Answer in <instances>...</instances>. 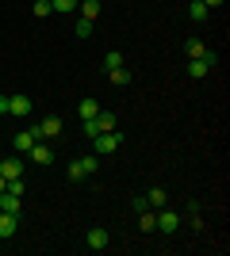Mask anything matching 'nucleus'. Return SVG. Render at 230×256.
Returning a JSON list of instances; mask_svg holds the SVG:
<instances>
[{
    "mask_svg": "<svg viewBox=\"0 0 230 256\" xmlns=\"http://www.w3.org/2000/svg\"><path fill=\"white\" fill-rule=\"evenodd\" d=\"M119 126V118L111 115V111H96L92 118H85V134L88 138H96V134H108V130Z\"/></svg>",
    "mask_w": 230,
    "mask_h": 256,
    "instance_id": "obj_1",
    "label": "nucleus"
},
{
    "mask_svg": "<svg viewBox=\"0 0 230 256\" xmlns=\"http://www.w3.org/2000/svg\"><path fill=\"white\" fill-rule=\"evenodd\" d=\"M31 134L39 142H50V138H58V134H62V118L58 115H46L43 122H31Z\"/></svg>",
    "mask_w": 230,
    "mask_h": 256,
    "instance_id": "obj_2",
    "label": "nucleus"
},
{
    "mask_svg": "<svg viewBox=\"0 0 230 256\" xmlns=\"http://www.w3.org/2000/svg\"><path fill=\"white\" fill-rule=\"evenodd\" d=\"M27 160L39 164V168H50V164H54V150H50L46 142H35L31 150H27Z\"/></svg>",
    "mask_w": 230,
    "mask_h": 256,
    "instance_id": "obj_3",
    "label": "nucleus"
},
{
    "mask_svg": "<svg viewBox=\"0 0 230 256\" xmlns=\"http://www.w3.org/2000/svg\"><path fill=\"white\" fill-rule=\"evenodd\" d=\"M180 222H184V214H176V210H157V230H161L165 237H173L176 230H180Z\"/></svg>",
    "mask_w": 230,
    "mask_h": 256,
    "instance_id": "obj_4",
    "label": "nucleus"
},
{
    "mask_svg": "<svg viewBox=\"0 0 230 256\" xmlns=\"http://www.w3.org/2000/svg\"><path fill=\"white\" fill-rule=\"evenodd\" d=\"M119 146H123L119 130H108V134H96V138H92V150H96V153H115Z\"/></svg>",
    "mask_w": 230,
    "mask_h": 256,
    "instance_id": "obj_5",
    "label": "nucleus"
},
{
    "mask_svg": "<svg viewBox=\"0 0 230 256\" xmlns=\"http://www.w3.org/2000/svg\"><path fill=\"white\" fill-rule=\"evenodd\" d=\"M31 96H23V92H20V96H8V115L12 118H27V115H31Z\"/></svg>",
    "mask_w": 230,
    "mask_h": 256,
    "instance_id": "obj_6",
    "label": "nucleus"
},
{
    "mask_svg": "<svg viewBox=\"0 0 230 256\" xmlns=\"http://www.w3.org/2000/svg\"><path fill=\"white\" fill-rule=\"evenodd\" d=\"M85 245L92 248V252H104V248H108V230H100V226H92V230L85 234Z\"/></svg>",
    "mask_w": 230,
    "mask_h": 256,
    "instance_id": "obj_7",
    "label": "nucleus"
},
{
    "mask_svg": "<svg viewBox=\"0 0 230 256\" xmlns=\"http://www.w3.org/2000/svg\"><path fill=\"white\" fill-rule=\"evenodd\" d=\"M0 176H4V180H20L23 176V160L20 157H4L0 160Z\"/></svg>",
    "mask_w": 230,
    "mask_h": 256,
    "instance_id": "obj_8",
    "label": "nucleus"
},
{
    "mask_svg": "<svg viewBox=\"0 0 230 256\" xmlns=\"http://www.w3.org/2000/svg\"><path fill=\"white\" fill-rule=\"evenodd\" d=\"M16 230H20V214H4L0 210V241L16 237Z\"/></svg>",
    "mask_w": 230,
    "mask_h": 256,
    "instance_id": "obj_9",
    "label": "nucleus"
},
{
    "mask_svg": "<svg viewBox=\"0 0 230 256\" xmlns=\"http://www.w3.org/2000/svg\"><path fill=\"white\" fill-rule=\"evenodd\" d=\"M35 142H39V138H35V134H31V126H27V130H20V134L12 138V150H16V153H27V150L35 146Z\"/></svg>",
    "mask_w": 230,
    "mask_h": 256,
    "instance_id": "obj_10",
    "label": "nucleus"
},
{
    "mask_svg": "<svg viewBox=\"0 0 230 256\" xmlns=\"http://www.w3.org/2000/svg\"><path fill=\"white\" fill-rule=\"evenodd\" d=\"M0 210H4V214H20L23 199H20V195H12V192H0Z\"/></svg>",
    "mask_w": 230,
    "mask_h": 256,
    "instance_id": "obj_11",
    "label": "nucleus"
},
{
    "mask_svg": "<svg viewBox=\"0 0 230 256\" xmlns=\"http://www.w3.org/2000/svg\"><path fill=\"white\" fill-rule=\"evenodd\" d=\"M188 16H192V23H203L211 16V8L203 4V0H188Z\"/></svg>",
    "mask_w": 230,
    "mask_h": 256,
    "instance_id": "obj_12",
    "label": "nucleus"
},
{
    "mask_svg": "<svg viewBox=\"0 0 230 256\" xmlns=\"http://www.w3.org/2000/svg\"><path fill=\"white\" fill-rule=\"evenodd\" d=\"M207 73H211V65L203 62V58H196V62H188V76H192V80H203Z\"/></svg>",
    "mask_w": 230,
    "mask_h": 256,
    "instance_id": "obj_13",
    "label": "nucleus"
},
{
    "mask_svg": "<svg viewBox=\"0 0 230 256\" xmlns=\"http://www.w3.org/2000/svg\"><path fill=\"white\" fill-rule=\"evenodd\" d=\"M66 180H69V184H81V180H88V172H85V164H81V160H69Z\"/></svg>",
    "mask_w": 230,
    "mask_h": 256,
    "instance_id": "obj_14",
    "label": "nucleus"
},
{
    "mask_svg": "<svg viewBox=\"0 0 230 256\" xmlns=\"http://www.w3.org/2000/svg\"><path fill=\"white\" fill-rule=\"evenodd\" d=\"M138 226H142V234H153V230H157V210H153V206L142 210L138 214Z\"/></svg>",
    "mask_w": 230,
    "mask_h": 256,
    "instance_id": "obj_15",
    "label": "nucleus"
},
{
    "mask_svg": "<svg viewBox=\"0 0 230 256\" xmlns=\"http://www.w3.org/2000/svg\"><path fill=\"white\" fill-rule=\"evenodd\" d=\"M111 84H115V88H127V84H131V69H127V65H119V69H111Z\"/></svg>",
    "mask_w": 230,
    "mask_h": 256,
    "instance_id": "obj_16",
    "label": "nucleus"
},
{
    "mask_svg": "<svg viewBox=\"0 0 230 256\" xmlns=\"http://www.w3.org/2000/svg\"><path fill=\"white\" fill-rule=\"evenodd\" d=\"M77 8H81V20H92V23L100 20V0H85V4H77Z\"/></svg>",
    "mask_w": 230,
    "mask_h": 256,
    "instance_id": "obj_17",
    "label": "nucleus"
},
{
    "mask_svg": "<svg viewBox=\"0 0 230 256\" xmlns=\"http://www.w3.org/2000/svg\"><path fill=\"white\" fill-rule=\"evenodd\" d=\"M184 54H188V62H196V58H203V54H207V46L199 42V38H188V42H184Z\"/></svg>",
    "mask_w": 230,
    "mask_h": 256,
    "instance_id": "obj_18",
    "label": "nucleus"
},
{
    "mask_svg": "<svg viewBox=\"0 0 230 256\" xmlns=\"http://www.w3.org/2000/svg\"><path fill=\"white\" fill-rule=\"evenodd\" d=\"M77 4H81V0H50L54 16H69V12H77Z\"/></svg>",
    "mask_w": 230,
    "mask_h": 256,
    "instance_id": "obj_19",
    "label": "nucleus"
},
{
    "mask_svg": "<svg viewBox=\"0 0 230 256\" xmlns=\"http://www.w3.org/2000/svg\"><path fill=\"white\" fill-rule=\"evenodd\" d=\"M119 65H127V58H123L119 50H108V54H104V69H108V73H111V69H119Z\"/></svg>",
    "mask_w": 230,
    "mask_h": 256,
    "instance_id": "obj_20",
    "label": "nucleus"
},
{
    "mask_svg": "<svg viewBox=\"0 0 230 256\" xmlns=\"http://www.w3.org/2000/svg\"><path fill=\"white\" fill-rule=\"evenodd\" d=\"M96 111H100L96 100H81V104H77V115H81V118H92Z\"/></svg>",
    "mask_w": 230,
    "mask_h": 256,
    "instance_id": "obj_21",
    "label": "nucleus"
},
{
    "mask_svg": "<svg viewBox=\"0 0 230 256\" xmlns=\"http://www.w3.org/2000/svg\"><path fill=\"white\" fill-rule=\"evenodd\" d=\"M31 16H35V20H46V16H54V8H50V0H35Z\"/></svg>",
    "mask_w": 230,
    "mask_h": 256,
    "instance_id": "obj_22",
    "label": "nucleus"
},
{
    "mask_svg": "<svg viewBox=\"0 0 230 256\" xmlns=\"http://www.w3.org/2000/svg\"><path fill=\"white\" fill-rule=\"evenodd\" d=\"M146 203H150L153 210H161V206H165V192H161V188H150V195H146Z\"/></svg>",
    "mask_w": 230,
    "mask_h": 256,
    "instance_id": "obj_23",
    "label": "nucleus"
},
{
    "mask_svg": "<svg viewBox=\"0 0 230 256\" xmlns=\"http://www.w3.org/2000/svg\"><path fill=\"white\" fill-rule=\"evenodd\" d=\"M73 34H77V38H88V34H92V20H77L73 23Z\"/></svg>",
    "mask_w": 230,
    "mask_h": 256,
    "instance_id": "obj_24",
    "label": "nucleus"
},
{
    "mask_svg": "<svg viewBox=\"0 0 230 256\" xmlns=\"http://www.w3.org/2000/svg\"><path fill=\"white\" fill-rule=\"evenodd\" d=\"M4 192H12V195H20V199H23V192H27V184H23V176H20V180H8V188H4Z\"/></svg>",
    "mask_w": 230,
    "mask_h": 256,
    "instance_id": "obj_25",
    "label": "nucleus"
},
{
    "mask_svg": "<svg viewBox=\"0 0 230 256\" xmlns=\"http://www.w3.org/2000/svg\"><path fill=\"white\" fill-rule=\"evenodd\" d=\"M131 210H134V214H142V210H150V203H146V195H138V199H131Z\"/></svg>",
    "mask_w": 230,
    "mask_h": 256,
    "instance_id": "obj_26",
    "label": "nucleus"
},
{
    "mask_svg": "<svg viewBox=\"0 0 230 256\" xmlns=\"http://www.w3.org/2000/svg\"><path fill=\"white\" fill-rule=\"evenodd\" d=\"M0 115H8V96H0Z\"/></svg>",
    "mask_w": 230,
    "mask_h": 256,
    "instance_id": "obj_27",
    "label": "nucleus"
},
{
    "mask_svg": "<svg viewBox=\"0 0 230 256\" xmlns=\"http://www.w3.org/2000/svg\"><path fill=\"white\" fill-rule=\"evenodd\" d=\"M203 4H207V8H222V0H203Z\"/></svg>",
    "mask_w": 230,
    "mask_h": 256,
    "instance_id": "obj_28",
    "label": "nucleus"
},
{
    "mask_svg": "<svg viewBox=\"0 0 230 256\" xmlns=\"http://www.w3.org/2000/svg\"><path fill=\"white\" fill-rule=\"evenodd\" d=\"M4 188H8V180H4V176H0V192H4Z\"/></svg>",
    "mask_w": 230,
    "mask_h": 256,
    "instance_id": "obj_29",
    "label": "nucleus"
}]
</instances>
